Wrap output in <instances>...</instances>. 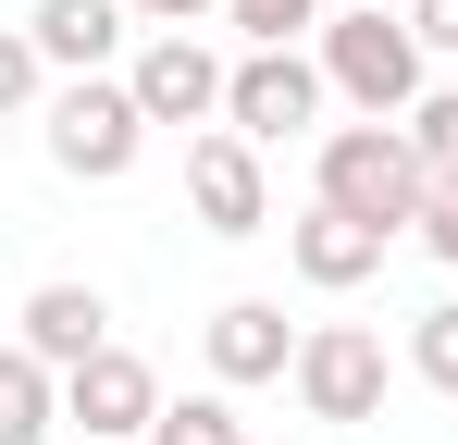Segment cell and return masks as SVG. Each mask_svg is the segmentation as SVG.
<instances>
[{"mask_svg": "<svg viewBox=\"0 0 458 445\" xmlns=\"http://www.w3.org/2000/svg\"><path fill=\"white\" fill-rule=\"evenodd\" d=\"M137 148H149V112H137L124 74H63V87H50V161H63L75 186H124Z\"/></svg>", "mask_w": 458, "mask_h": 445, "instance_id": "obj_3", "label": "cell"}, {"mask_svg": "<svg viewBox=\"0 0 458 445\" xmlns=\"http://www.w3.org/2000/svg\"><path fill=\"white\" fill-rule=\"evenodd\" d=\"M13 347H38L50 371L99 359V347H112V297H99V285H38V297H25V334H13Z\"/></svg>", "mask_w": 458, "mask_h": 445, "instance_id": "obj_11", "label": "cell"}, {"mask_svg": "<svg viewBox=\"0 0 458 445\" xmlns=\"http://www.w3.org/2000/svg\"><path fill=\"white\" fill-rule=\"evenodd\" d=\"M409 235H421L434 260H458V161L434 173V198H421V222H409Z\"/></svg>", "mask_w": 458, "mask_h": 445, "instance_id": "obj_19", "label": "cell"}, {"mask_svg": "<svg viewBox=\"0 0 458 445\" xmlns=\"http://www.w3.org/2000/svg\"><path fill=\"white\" fill-rule=\"evenodd\" d=\"M25 38H38V63H50V74H99L112 50H124V0H38Z\"/></svg>", "mask_w": 458, "mask_h": 445, "instance_id": "obj_12", "label": "cell"}, {"mask_svg": "<svg viewBox=\"0 0 458 445\" xmlns=\"http://www.w3.org/2000/svg\"><path fill=\"white\" fill-rule=\"evenodd\" d=\"M322 99H335V87H322V63H310V50H248V63L224 74V124H235L248 148L322 137Z\"/></svg>", "mask_w": 458, "mask_h": 445, "instance_id": "obj_5", "label": "cell"}, {"mask_svg": "<svg viewBox=\"0 0 458 445\" xmlns=\"http://www.w3.org/2000/svg\"><path fill=\"white\" fill-rule=\"evenodd\" d=\"M137 445H248V421H235V396L211 383V396H161V421Z\"/></svg>", "mask_w": 458, "mask_h": 445, "instance_id": "obj_14", "label": "cell"}, {"mask_svg": "<svg viewBox=\"0 0 458 445\" xmlns=\"http://www.w3.org/2000/svg\"><path fill=\"white\" fill-rule=\"evenodd\" d=\"M224 25L248 38V50H298L310 25H322V0H224Z\"/></svg>", "mask_w": 458, "mask_h": 445, "instance_id": "obj_15", "label": "cell"}, {"mask_svg": "<svg viewBox=\"0 0 458 445\" xmlns=\"http://www.w3.org/2000/svg\"><path fill=\"white\" fill-rule=\"evenodd\" d=\"M186 211L211 222V235H273V173H260V148L211 124V137H186Z\"/></svg>", "mask_w": 458, "mask_h": 445, "instance_id": "obj_7", "label": "cell"}, {"mask_svg": "<svg viewBox=\"0 0 458 445\" xmlns=\"http://www.w3.org/2000/svg\"><path fill=\"white\" fill-rule=\"evenodd\" d=\"M199 347H211V383H285L298 371V322H285V297H224L211 322H199Z\"/></svg>", "mask_w": 458, "mask_h": 445, "instance_id": "obj_9", "label": "cell"}, {"mask_svg": "<svg viewBox=\"0 0 458 445\" xmlns=\"http://www.w3.org/2000/svg\"><path fill=\"white\" fill-rule=\"evenodd\" d=\"M409 148H421L434 173L458 161V87H421V99H409Z\"/></svg>", "mask_w": 458, "mask_h": 445, "instance_id": "obj_18", "label": "cell"}, {"mask_svg": "<svg viewBox=\"0 0 458 445\" xmlns=\"http://www.w3.org/2000/svg\"><path fill=\"white\" fill-rule=\"evenodd\" d=\"M409 38L421 50H458V0H409Z\"/></svg>", "mask_w": 458, "mask_h": 445, "instance_id": "obj_20", "label": "cell"}, {"mask_svg": "<svg viewBox=\"0 0 458 445\" xmlns=\"http://www.w3.org/2000/svg\"><path fill=\"white\" fill-rule=\"evenodd\" d=\"M409 371H421L434 396H458V297H434V309L409 322Z\"/></svg>", "mask_w": 458, "mask_h": 445, "instance_id": "obj_16", "label": "cell"}, {"mask_svg": "<svg viewBox=\"0 0 458 445\" xmlns=\"http://www.w3.org/2000/svg\"><path fill=\"white\" fill-rule=\"evenodd\" d=\"M63 421H75L87 445H137L161 421V371L137 359V347H99V359L63 371Z\"/></svg>", "mask_w": 458, "mask_h": 445, "instance_id": "obj_8", "label": "cell"}, {"mask_svg": "<svg viewBox=\"0 0 458 445\" xmlns=\"http://www.w3.org/2000/svg\"><path fill=\"white\" fill-rule=\"evenodd\" d=\"M360 13H409V0H360Z\"/></svg>", "mask_w": 458, "mask_h": 445, "instance_id": "obj_22", "label": "cell"}, {"mask_svg": "<svg viewBox=\"0 0 458 445\" xmlns=\"http://www.w3.org/2000/svg\"><path fill=\"white\" fill-rule=\"evenodd\" d=\"M50 421H63V371L38 347H0V445H50Z\"/></svg>", "mask_w": 458, "mask_h": 445, "instance_id": "obj_13", "label": "cell"}, {"mask_svg": "<svg viewBox=\"0 0 458 445\" xmlns=\"http://www.w3.org/2000/svg\"><path fill=\"white\" fill-rule=\"evenodd\" d=\"M50 99V63H38V38L25 25H0V112H38Z\"/></svg>", "mask_w": 458, "mask_h": 445, "instance_id": "obj_17", "label": "cell"}, {"mask_svg": "<svg viewBox=\"0 0 458 445\" xmlns=\"http://www.w3.org/2000/svg\"><path fill=\"white\" fill-rule=\"evenodd\" d=\"M124 13H149V25H199V13H224V0H124Z\"/></svg>", "mask_w": 458, "mask_h": 445, "instance_id": "obj_21", "label": "cell"}, {"mask_svg": "<svg viewBox=\"0 0 458 445\" xmlns=\"http://www.w3.org/2000/svg\"><path fill=\"white\" fill-rule=\"evenodd\" d=\"M310 63H322V87H335L360 124H409V99L434 87V74H421L434 50L409 38V13H360V0L322 25V50H310Z\"/></svg>", "mask_w": 458, "mask_h": 445, "instance_id": "obj_2", "label": "cell"}, {"mask_svg": "<svg viewBox=\"0 0 458 445\" xmlns=\"http://www.w3.org/2000/svg\"><path fill=\"white\" fill-rule=\"evenodd\" d=\"M384 222H360V211H335V198H310L298 222H285V260H298V285H322V297H347V285H372L384 273Z\"/></svg>", "mask_w": 458, "mask_h": 445, "instance_id": "obj_10", "label": "cell"}, {"mask_svg": "<svg viewBox=\"0 0 458 445\" xmlns=\"http://www.w3.org/2000/svg\"><path fill=\"white\" fill-rule=\"evenodd\" d=\"M310 198L384 222V235H409L421 198H434V161L409 148V124H322V137H310Z\"/></svg>", "mask_w": 458, "mask_h": 445, "instance_id": "obj_1", "label": "cell"}, {"mask_svg": "<svg viewBox=\"0 0 458 445\" xmlns=\"http://www.w3.org/2000/svg\"><path fill=\"white\" fill-rule=\"evenodd\" d=\"M224 74H235V63L199 38V25H161L149 50H137L124 87H137V112H149V124H224Z\"/></svg>", "mask_w": 458, "mask_h": 445, "instance_id": "obj_6", "label": "cell"}, {"mask_svg": "<svg viewBox=\"0 0 458 445\" xmlns=\"http://www.w3.org/2000/svg\"><path fill=\"white\" fill-rule=\"evenodd\" d=\"M285 383H298V408H310V421L360 433V421H384V334H372V322H310Z\"/></svg>", "mask_w": 458, "mask_h": 445, "instance_id": "obj_4", "label": "cell"}]
</instances>
